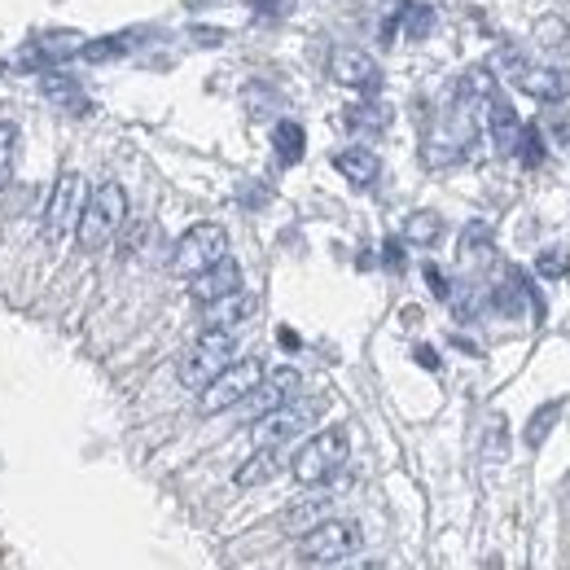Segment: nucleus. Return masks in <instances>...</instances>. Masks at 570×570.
Instances as JSON below:
<instances>
[{"label": "nucleus", "mask_w": 570, "mask_h": 570, "mask_svg": "<svg viewBox=\"0 0 570 570\" xmlns=\"http://www.w3.org/2000/svg\"><path fill=\"white\" fill-rule=\"evenodd\" d=\"M124 224H128V189L119 180H105L92 193H84V206L75 219V242L79 251H101L119 238Z\"/></svg>", "instance_id": "f257e3e1"}, {"label": "nucleus", "mask_w": 570, "mask_h": 570, "mask_svg": "<svg viewBox=\"0 0 570 570\" xmlns=\"http://www.w3.org/2000/svg\"><path fill=\"white\" fill-rule=\"evenodd\" d=\"M238 360V329H202L193 342H189V352L180 356L176 365V378L185 391H206L228 365Z\"/></svg>", "instance_id": "f03ea898"}, {"label": "nucleus", "mask_w": 570, "mask_h": 570, "mask_svg": "<svg viewBox=\"0 0 570 570\" xmlns=\"http://www.w3.org/2000/svg\"><path fill=\"white\" fill-rule=\"evenodd\" d=\"M347 452H352V434H347V426H329V430H320V434H312L299 452H294V479L303 483V487H325L342 466H347Z\"/></svg>", "instance_id": "7ed1b4c3"}, {"label": "nucleus", "mask_w": 570, "mask_h": 570, "mask_svg": "<svg viewBox=\"0 0 570 570\" xmlns=\"http://www.w3.org/2000/svg\"><path fill=\"white\" fill-rule=\"evenodd\" d=\"M365 544V531L360 522L352 518H325L316 531H307L299 540V557L303 561H316V566H333V561H352Z\"/></svg>", "instance_id": "20e7f679"}, {"label": "nucleus", "mask_w": 570, "mask_h": 570, "mask_svg": "<svg viewBox=\"0 0 570 570\" xmlns=\"http://www.w3.org/2000/svg\"><path fill=\"white\" fill-rule=\"evenodd\" d=\"M228 255V233H224V224H193L189 233L176 242L172 251V277H185L193 281L198 273H206L211 264H219Z\"/></svg>", "instance_id": "39448f33"}, {"label": "nucleus", "mask_w": 570, "mask_h": 570, "mask_svg": "<svg viewBox=\"0 0 570 570\" xmlns=\"http://www.w3.org/2000/svg\"><path fill=\"white\" fill-rule=\"evenodd\" d=\"M264 360L259 356H246V360H233L228 365L206 391H202V400H198V408H202V417H215V413H228V408H238L259 382H264Z\"/></svg>", "instance_id": "423d86ee"}, {"label": "nucleus", "mask_w": 570, "mask_h": 570, "mask_svg": "<svg viewBox=\"0 0 570 570\" xmlns=\"http://www.w3.org/2000/svg\"><path fill=\"white\" fill-rule=\"evenodd\" d=\"M316 404H281V408H273V413H264V417H255V426H251V439H255V447H286V443H294L299 434H307L312 430V421H316Z\"/></svg>", "instance_id": "0eeeda50"}, {"label": "nucleus", "mask_w": 570, "mask_h": 570, "mask_svg": "<svg viewBox=\"0 0 570 570\" xmlns=\"http://www.w3.org/2000/svg\"><path fill=\"white\" fill-rule=\"evenodd\" d=\"M79 206H84V180L79 172H62L45 206V228H40L45 242H62V233L79 219Z\"/></svg>", "instance_id": "6e6552de"}, {"label": "nucleus", "mask_w": 570, "mask_h": 570, "mask_svg": "<svg viewBox=\"0 0 570 570\" xmlns=\"http://www.w3.org/2000/svg\"><path fill=\"white\" fill-rule=\"evenodd\" d=\"M329 75H333V84L356 88V92H378L382 88V66L365 49H333Z\"/></svg>", "instance_id": "1a4fd4ad"}, {"label": "nucleus", "mask_w": 570, "mask_h": 570, "mask_svg": "<svg viewBox=\"0 0 570 570\" xmlns=\"http://www.w3.org/2000/svg\"><path fill=\"white\" fill-rule=\"evenodd\" d=\"M299 395V369H277V373H264V382L238 404L251 421L255 417H264V413H273V408H281V404H290Z\"/></svg>", "instance_id": "9d476101"}, {"label": "nucleus", "mask_w": 570, "mask_h": 570, "mask_svg": "<svg viewBox=\"0 0 570 570\" xmlns=\"http://www.w3.org/2000/svg\"><path fill=\"white\" fill-rule=\"evenodd\" d=\"M238 290H242V264L228 259V255L189 281V294H193V303H202V307H206V303H219V299H228V294H238Z\"/></svg>", "instance_id": "9b49d317"}, {"label": "nucleus", "mask_w": 570, "mask_h": 570, "mask_svg": "<svg viewBox=\"0 0 570 570\" xmlns=\"http://www.w3.org/2000/svg\"><path fill=\"white\" fill-rule=\"evenodd\" d=\"M514 84L535 97V101H566L570 97V71H557V66H518L514 71Z\"/></svg>", "instance_id": "f8f14e48"}, {"label": "nucleus", "mask_w": 570, "mask_h": 570, "mask_svg": "<svg viewBox=\"0 0 570 570\" xmlns=\"http://www.w3.org/2000/svg\"><path fill=\"white\" fill-rule=\"evenodd\" d=\"M325 518H333V501L316 487V496H303V501H294V505L281 514V531L294 535V540H303V535L316 531Z\"/></svg>", "instance_id": "ddd939ff"}, {"label": "nucleus", "mask_w": 570, "mask_h": 570, "mask_svg": "<svg viewBox=\"0 0 570 570\" xmlns=\"http://www.w3.org/2000/svg\"><path fill=\"white\" fill-rule=\"evenodd\" d=\"M255 307H259V299L246 294V290H238V294H228V299H219V303H206V307H202V325H206V329H238L242 320L255 316Z\"/></svg>", "instance_id": "4468645a"}, {"label": "nucleus", "mask_w": 570, "mask_h": 570, "mask_svg": "<svg viewBox=\"0 0 570 570\" xmlns=\"http://www.w3.org/2000/svg\"><path fill=\"white\" fill-rule=\"evenodd\" d=\"M487 132H492V145L501 154H514L522 119H518V110L509 105V97H501V92H492V101H487Z\"/></svg>", "instance_id": "2eb2a0df"}, {"label": "nucleus", "mask_w": 570, "mask_h": 570, "mask_svg": "<svg viewBox=\"0 0 570 570\" xmlns=\"http://www.w3.org/2000/svg\"><path fill=\"white\" fill-rule=\"evenodd\" d=\"M333 167L347 176L352 185H360V189H369L373 180H378V172H382V163H378V154L373 150H365V145H347V150H338L333 154Z\"/></svg>", "instance_id": "dca6fc26"}, {"label": "nucleus", "mask_w": 570, "mask_h": 570, "mask_svg": "<svg viewBox=\"0 0 570 570\" xmlns=\"http://www.w3.org/2000/svg\"><path fill=\"white\" fill-rule=\"evenodd\" d=\"M277 470H281V447H255L251 461L238 466L233 483H238V487H259V483H268Z\"/></svg>", "instance_id": "f3484780"}, {"label": "nucleus", "mask_w": 570, "mask_h": 570, "mask_svg": "<svg viewBox=\"0 0 570 570\" xmlns=\"http://www.w3.org/2000/svg\"><path fill=\"white\" fill-rule=\"evenodd\" d=\"M443 238V215L439 211H413L408 219H404V242L408 246H434Z\"/></svg>", "instance_id": "a211bd4d"}, {"label": "nucleus", "mask_w": 570, "mask_h": 570, "mask_svg": "<svg viewBox=\"0 0 570 570\" xmlns=\"http://www.w3.org/2000/svg\"><path fill=\"white\" fill-rule=\"evenodd\" d=\"M273 150H277V159L290 167V163H299L303 159V150H307V137H303V128L294 124V119H281L277 128H273Z\"/></svg>", "instance_id": "6ab92c4d"}, {"label": "nucleus", "mask_w": 570, "mask_h": 570, "mask_svg": "<svg viewBox=\"0 0 570 570\" xmlns=\"http://www.w3.org/2000/svg\"><path fill=\"white\" fill-rule=\"evenodd\" d=\"M561 408H566V400H548V404H540V408L531 413V421H527V430H522L527 447H540V443L553 434V426L561 421Z\"/></svg>", "instance_id": "aec40b11"}, {"label": "nucleus", "mask_w": 570, "mask_h": 570, "mask_svg": "<svg viewBox=\"0 0 570 570\" xmlns=\"http://www.w3.org/2000/svg\"><path fill=\"white\" fill-rule=\"evenodd\" d=\"M479 259H492V228L483 219H474L461 233V264H479Z\"/></svg>", "instance_id": "412c9836"}, {"label": "nucleus", "mask_w": 570, "mask_h": 570, "mask_svg": "<svg viewBox=\"0 0 570 570\" xmlns=\"http://www.w3.org/2000/svg\"><path fill=\"white\" fill-rule=\"evenodd\" d=\"M14 167H18V124H0V193L10 189L14 180Z\"/></svg>", "instance_id": "4be33fe9"}, {"label": "nucleus", "mask_w": 570, "mask_h": 570, "mask_svg": "<svg viewBox=\"0 0 570 570\" xmlns=\"http://www.w3.org/2000/svg\"><path fill=\"white\" fill-rule=\"evenodd\" d=\"M387 124H391V110H387V105L365 101V105H352V110H347V128H356V132H382Z\"/></svg>", "instance_id": "5701e85b"}, {"label": "nucleus", "mask_w": 570, "mask_h": 570, "mask_svg": "<svg viewBox=\"0 0 570 570\" xmlns=\"http://www.w3.org/2000/svg\"><path fill=\"white\" fill-rule=\"evenodd\" d=\"M395 18L404 23V36H408V40H426V36H430V27H434V10H430V5H421V0H408L404 14H395Z\"/></svg>", "instance_id": "b1692460"}, {"label": "nucleus", "mask_w": 570, "mask_h": 570, "mask_svg": "<svg viewBox=\"0 0 570 570\" xmlns=\"http://www.w3.org/2000/svg\"><path fill=\"white\" fill-rule=\"evenodd\" d=\"M514 154L522 159V167H540V163H544V137H540V128H535V124H522Z\"/></svg>", "instance_id": "393cba45"}, {"label": "nucleus", "mask_w": 570, "mask_h": 570, "mask_svg": "<svg viewBox=\"0 0 570 570\" xmlns=\"http://www.w3.org/2000/svg\"><path fill=\"white\" fill-rule=\"evenodd\" d=\"M483 452L492 456V461H505V456H509V421H505L501 413H492V421H487V434H483Z\"/></svg>", "instance_id": "a878e982"}, {"label": "nucleus", "mask_w": 570, "mask_h": 570, "mask_svg": "<svg viewBox=\"0 0 570 570\" xmlns=\"http://www.w3.org/2000/svg\"><path fill=\"white\" fill-rule=\"evenodd\" d=\"M128 53V36H105V40H92L79 49L84 62H110V58H124Z\"/></svg>", "instance_id": "bb28decb"}, {"label": "nucleus", "mask_w": 570, "mask_h": 570, "mask_svg": "<svg viewBox=\"0 0 570 570\" xmlns=\"http://www.w3.org/2000/svg\"><path fill=\"white\" fill-rule=\"evenodd\" d=\"M535 273H540L544 281H561V277L570 273V259H566V251H544V255L535 259Z\"/></svg>", "instance_id": "cd10ccee"}, {"label": "nucleus", "mask_w": 570, "mask_h": 570, "mask_svg": "<svg viewBox=\"0 0 570 570\" xmlns=\"http://www.w3.org/2000/svg\"><path fill=\"white\" fill-rule=\"evenodd\" d=\"M426 281H430V290H434L439 299H452V286H447V277H443V268H434V264H426Z\"/></svg>", "instance_id": "c85d7f7f"}, {"label": "nucleus", "mask_w": 570, "mask_h": 570, "mask_svg": "<svg viewBox=\"0 0 570 570\" xmlns=\"http://www.w3.org/2000/svg\"><path fill=\"white\" fill-rule=\"evenodd\" d=\"M193 40H198V45H219L224 31H215V27H193Z\"/></svg>", "instance_id": "c756f323"}, {"label": "nucleus", "mask_w": 570, "mask_h": 570, "mask_svg": "<svg viewBox=\"0 0 570 570\" xmlns=\"http://www.w3.org/2000/svg\"><path fill=\"white\" fill-rule=\"evenodd\" d=\"M413 356H417V360H421V369H439V356H434V352H430V347H417V352H413Z\"/></svg>", "instance_id": "7c9ffc66"}, {"label": "nucleus", "mask_w": 570, "mask_h": 570, "mask_svg": "<svg viewBox=\"0 0 570 570\" xmlns=\"http://www.w3.org/2000/svg\"><path fill=\"white\" fill-rule=\"evenodd\" d=\"M352 570H387V566L373 561V557H352Z\"/></svg>", "instance_id": "2f4dec72"}, {"label": "nucleus", "mask_w": 570, "mask_h": 570, "mask_svg": "<svg viewBox=\"0 0 570 570\" xmlns=\"http://www.w3.org/2000/svg\"><path fill=\"white\" fill-rule=\"evenodd\" d=\"M251 5H255L259 14H277V10H281V0H251Z\"/></svg>", "instance_id": "473e14b6"}, {"label": "nucleus", "mask_w": 570, "mask_h": 570, "mask_svg": "<svg viewBox=\"0 0 570 570\" xmlns=\"http://www.w3.org/2000/svg\"><path fill=\"white\" fill-rule=\"evenodd\" d=\"M387 264H391V268H400V242H391V246H387Z\"/></svg>", "instance_id": "72a5a7b5"}]
</instances>
